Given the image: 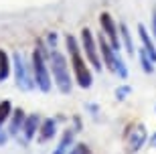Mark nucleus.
I'll list each match as a JSON object with an SVG mask.
<instances>
[{
	"instance_id": "7",
	"label": "nucleus",
	"mask_w": 156,
	"mask_h": 154,
	"mask_svg": "<svg viewBox=\"0 0 156 154\" xmlns=\"http://www.w3.org/2000/svg\"><path fill=\"white\" fill-rule=\"evenodd\" d=\"M99 51H101V57H104V63L108 65V69L116 73V67H118L116 63H118V55H120V53H116L114 47L108 45V41H105L104 34H99Z\"/></svg>"
},
{
	"instance_id": "24",
	"label": "nucleus",
	"mask_w": 156,
	"mask_h": 154,
	"mask_svg": "<svg viewBox=\"0 0 156 154\" xmlns=\"http://www.w3.org/2000/svg\"><path fill=\"white\" fill-rule=\"evenodd\" d=\"M152 33H154V39H156V10H154V16H152Z\"/></svg>"
},
{
	"instance_id": "22",
	"label": "nucleus",
	"mask_w": 156,
	"mask_h": 154,
	"mask_svg": "<svg viewBox=\"0 0 156 154\" xmlns=\"http://www.w3.org/2000/svg\"><path fill=\"white\" fill-rule=\"evenodd\" d=\"M49 45H51V49H57V33L49 34Z\"/></svg>"
},
{
	"instance_id": "13",
	"label": "nucleus",
	"mask_w": 156,
	"mask_h": 154,
	"mask_svg": "<svg viewBox=\"0 0 156 154\" xmlns=\"http://www.w3.org/2000/svg\"><path fill=\"white\" fill-rule=\"evenodd\" d=\"M77 130H67L63 134V138H61V142L57 144V148H55V152L53 154H69V146L73 144V136H75Z\"/></svg>"
},
{
	"instance_id": "21",
	"label": "nucleus",
	"mask_w": 156,
	"mask_h": 154,
	"mask_svg": "<svg viewBox=\"0 0 156 154\" xmlns=\"http://www.w3.org/2000/svg\"><path fill=\"white\" fill-rule=\"evenodd\" d=\"M69 154H89V148H87L85 144H75V146L69 150Z\"/></svg>"
},
{
	"instance_id": "25",
	"label": "nucleus",
	"mask_w": 156,
	"mask_h": 154,
	"mask_svg": "<svg viewBox=\"0 0 156 154\" xmlns=\"http://www.w3.org/2000/svg\"><path fill=\"white\" fill-rule=\"evenodd\" d=\"M150 146H152V148H156V132L150 136Z\"/></svg>"
},
{
	"instance_id": "18",
	"label": "nucleus",
	"mask_w": 156,
	"mask_h": 154,
	"mask_svg": "<svg viewBox=\"0 0 156 154\" xmlns=\"http://www.w3.org/2000/svg\"><path fill=\"white\" fill-rule=\"evenodd\" d=\"M65 43H67V49H69V53L71 55H79V45H77V41H75V37H67L65 39Z\"/></svg>"
},
{
	"instance_id": "9",
	"label": "nucleus",
	"mask_w": 156,
	"mask_h": 154,
	"mask_svg": "<svg viewBox=\"0 0 156 154\" xmlns=\"http://www.w3.org/2000/svg\"><path fill=\"white\" fill-rule=\"evenodd\" d=\"M39 128H41V118H39V114L27 116L24 126H23V136H24V140H27V142H30V140L35 138V134L39 132Z\"/></svg>"
},
{
	"instance_id": "15",
	"label": "nucleus",
	"mask_w": 156,
	"mask_h": 154,
	"mask_svg": "<svg viewBox=\"0 0 156 154\" xmlns=\"http://www.w3.org/2000/svg\"><path fill=\"white\" fill-rule=\"evenodd\" d=\"M120 34H122V41H124V45H126V51L134 57L136 49H134V45H132V37H130V30H128V27H126L124 23L120 24Z\"/></svg>"
},
{
	"instance_id": "14",
	"label": "nucleus",
	"mask_w": 156,
	"mask_h": 154,
	"mask_svg": "<svg viewBox=\"0 0 156 154\" xmlns=\"http://www.w3.org/2000/svg\"><path fill=\"white\" fill-rule=\"evenodd\" d=\"M10 69H12L10 59H8L4 49H0V81H6V77L10 75Z\"/></svg>"
},
{
	"instance_id": "8",
	"label": "nucleus",
	"mask_w": 156,
	"mask_h": 154,
	"mask_svg": "<svg viewBox=\"0 0 156 154\" xmlns=\"http://www.w3.org/2000/svg\"><path fill=\"white\" fill-rule=\"evenodd\" d=\"M148 140V132L142 124H136L130 132V152H138Z\"/></svg>"
},
{
	"instance_id": "2",
	"label": "nucleus",
	"mask_w": 156,
	"mask_h": 154,
	"mask_svg": "<svg viewBox=\"0 0 156 154\" xmlns=\"http://www.w3.org/2000/svg\"><path fill=\"white\" fill-rule=\"evenodd\" d=\"M33 75H35V83L41 91H51V73H49V67L45 63V51L41 45L33 51Z\"/></svg>"
},
{
	"instance_id": "17",
	"label": "nucleus",
	"mask_w": 156,
	"mask_h": 154,
	"mask_svg": "<svg viewBox=\"0 0 156 154\" xmlns=\"http://www.w3.org/2000/svg\"><path fill=\"white\" fill-rule=\"evenodd\" d=\"M12 112H14V109H12V103L8 102V99L0 102V130H2V124L12 116Z\"/></svg>"
},
{
	"instance_id": "3",
	"label": "nucleus",
	"mask_w": 156,
	"mask_h": 154,
	"mask_svg": "<svg viewBox=\"0 0 156 154\" xmlns=\"http://www.w3.org/2000/svg\"><path fill=\"white\" fill-rule=\"evenodd\" d=\"M12 67H14V79H16V87L23 89V91H30L35 89L37 83H35V75L29 73V67L24 63L23 53L14 51L12 53Z\"/></svg>"
},
{
	"instance_id": "5",
	"label": "nucleus",
	"mask_w": 156,
	"mask_h": 154,
	"mask_svg": "<svg viewBox=\"0 0 156 154\" xmlns=\"http://www.w3.org/2000/svg\"><path fill=\"white\" fill-rule=\"evenodd\" d=\"M71 65H73V71H75V81L77 85L83 87V89H89L93 83V75L91 71L87 69L85 61L81 59V55H71Z\"/></svg>"
},
{
	"instance_id": "11",
	"label": "nucleus",
	"mask_w": 156,
	"mask_h": 154,
	"mask_svg": "<svg viewBox=\"0 0 156 154\" xmlns=\"http://www.w3.org/2000/svg\"><path fill=\"white\" fill-rule=\"evenodd\" d=\"M55 132H57V124L53 118H45V120L41 122V128H39V142H47V140H51L55 136Z\"/></svg>"
},
{
	"instance_id": "1",
	"label": "nucleus",
	"mask_w": 156,
	"mask_h": 154,
	"mask_svg": "<svg viewBox=\"0 0 156 154\" xmlns=\"http://www.w3.org/2000/svg\"><path fill=\"white\" fill-rule=\"evenodd\" d=\"M49 61H51V73L53 79H55V85L63 95H69L71 89H73V81H71L69 75V63L65 59V55L57 49H51V55H49Z\"/></svg>"
},
{
	"instance_id": "20",
	"label": "nucleus",
	"mask_w": 156,
	"mask_h": 154,
	"mask_svg": "<svg viewBox=\"0 0 156 154\" xmlns=\"http://www.w3.org/2000/svg\"><path fill=\"white\" fill-rule=\"evenodd\" d=\"M130 91H132V87H130V85H122V87L116 89V97L120 99V102H124V99L130 95Z\"/></svg>"
},
{
	"instance_id": "12",
	"label": "nucleus",
	"mask_w": 156,
	"mask_h": 154,
	"mask_svg": "<svg viewBox=\"0 0 156 154\" xmlns=\"http://www.w3.org/2000/svg\"><path fill=\"white\" fill-rule=\"evenodd\" d=\"M24 120H27V116H24V112L20 108L14 109L10 116V126H8V134L10 136H16L18 132L23 130V126H24Z\"/></svg>"
},
{
	"instance_id": "4",
	"label": "nucleus",
	"mask_w": 156,
	"mask_h": 154,
	"mask_svg": "<svg viewBox=\"0 0 156 154\" xmlns=\"http://www.w3.org/2000/svg\"><path fill=\"white\" fill-rule=\"evenodd\" d=\"M81 47H83V51H85V57L87 61L93 65L95 71H101V61L98 57V47H95V41H93V34L89 29H83L81 30Z\"/></svg>"
},
{
	"instance_id": "6",
	"label": "nucleus",
	"mask_w": 156,
	"mask_h": 154,
	"mask_svg": "<svg viewBox=\"0 0 156 154\" xmlns=\"http://www.w3.org/2000/svg\"><path fill=\"white\" fill-rule=\"evenodd\" d=\"M99 24H101V30L104 34L110 39V45L114 47V51H120V39H118V29H116V23H114V18L108 14V12H101L99 14Z\"/></svg>"
},
{
	"instance_id": "23",
	"label": "nucleus",
	"mask_w": 156,
	"mask_h": 154,
	"mask_svg": "<svg viewBox=\"0 0 156 154\" xmlns=\"http://www.w3.org/2000/svg\"><path fill=\"white\" fill-rule=\"evenodd\" d=\"M8 136H10V134H8V132L0 130V146H4V144L8 142Z\"/></svg>"
},
{
	"instance_id": "19",
	"label": "nucleus",
	"mask_w": 156,
	"mask_h": 154,
	"mask_svg": "<svg viewBox=\"0 0 156 154\" xmlns=\"http://www.w3.org/2000/svg\"><path fill=\"white\" fill-rule=\"evenodd\" d=\"M116 73L120 75V79H128V69H126V63L122 61V57L118 55V63H116Z\"/></svg>"
},
{
	"instance_id": "10",
	"label": "nucleus",
	"mask_w": 156,
	"mask_h": 154,
	"mask_svg": "<svg viewBox=\"0 0 156 154\" xmlns=\"http://www.w3.org/2000/svg\"><path fill=\"white\" fill-rule=\"evenodd\" d=\"M138 34H140V41H142V45H144V51L150 55V59L156 63V45L154 41L150 39V34H148V30H146L144 24H138Z\"/></svg>"
},
{
	"instance_id": "16",
	"label": "nucleus",
	"mask_w": 156,
	"mask_h": 154,
	"mask_svg": "<svg viewBox=\"0 0 156 154\" xmlns=\"http://www.w3.org/2000/svg\"><path fill=\"white\" fill-rule=\"evenodd\" d=\"M138 57H140V63H142V69L146 73H154V61L150 59V55L144 49H138Z\"/></svg>"
}]
</instances>
